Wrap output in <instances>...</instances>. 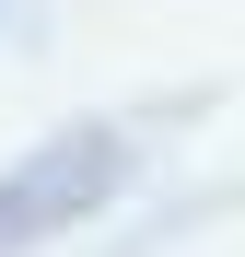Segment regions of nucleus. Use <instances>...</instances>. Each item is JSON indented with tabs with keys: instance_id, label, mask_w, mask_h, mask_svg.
<instances>
[{
	"instance_id": "1",
	"label": "nucleus",
	"mask_w": 245,
	"mask_h": 257,
	"mask_svg": "<svg viewBox=\"0 0 245 257\" xmlns=\"http://www.w3.org/2000/svg\"><path fill=\"white\" fill-rule=\"evenodd\" d=\"M129 164H140V141L117 117L47 128V141L0 176V257H24V245H47L70 222H94V210H117V199H129Z\"/></svg>"
}]
</instances>
